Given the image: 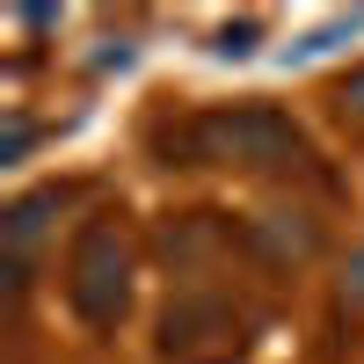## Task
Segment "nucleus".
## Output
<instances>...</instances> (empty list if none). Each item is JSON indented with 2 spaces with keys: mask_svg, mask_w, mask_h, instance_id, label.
<instances>
[{
  "mask_svg": "<svg viewBox=\"0 0 364 364\" xmlns=\"http://www.w3.org/2000/svg\"><path fill=\"white\" fill-rule=\"evenodd\" d=\"M58 204H66V190H37V197H22V204L8 211V226H0V233H8V262L29 255V240L44 233V211H58Z\"/></svg>",
  "mask_w": 364,
  "mask_h": 364,
  "instance_id": "5",
  "label": "nucleus"
},
{
  "mask_svg": "<svg viewBox=\"0 0 364 364\" xmlns=\"http://www.w3.org/2000/svg\"><path fill=\"white\" fill-rule=\"evenodd\" d=\"M336 102H343V109H350V117H364V66H357V73H350V80H343V95H336Z\"/></svg>",
  "mask_w": 364,
  "mask_h": 364,
  "instance_id": "9",
  "label": "nucleus"
},
{
  "mask_svg": "<svg viewBox=\"0 0 364 364\" xmlns=\"http://www.w3.org/2000/svg\"><path fill=\"white\" fill-rule=\"evenodd\" d=\"M255 248L269 262H306L321 248V226L306 219V211H262V219H255Z\"/></svg>",
  "mask_w": 364,
  "mask_h": 364,
  "instance_id": "4",
  "label": "nucleus"
},
{
  "mask_svg": "<svg viewBox=\"0 0 364 364\" xmlns=\"http://www.w3.org/2000/svg\"><path fill=\"white\" fill-rule=\"evenodd\" d=\"M357 29H364V8H350V15H336V22H328V29H314V37H299V44L284 51V66H314V58H328V51H336L343 37H357Z\"/></svg>",
  "mask_w": 364,
  "mask_h": 364,
  "instance_id": "6",
  "label": "nucleus"
},
{
  "mask_svg": "<svg viewBox=\"0 0 364 364\" xmlns=\"http://www.w3.org/2000/svg\"><path fill=\"white\" fill-rule=\"evenodd\" d=\"M211 51H219V58H248V51H255V22H226Z\"/></svg>",
  "mask_w": 364,
  "mask_h": 364,
  "instance_id": "7",
  "label": "nucleus"
},
{
  "mask_svg": "<svg viewBox=\"0 0 364 364\" xmlns=\"http://www.w3.org/2000/svg\"><path fill=\"white\" fill-rule=\"evenodd\" d=\"M168 154H182V168H299L306 161V132L269 102H240V109H204L190 117Z\"/></svg>",
  "mask_w": 364,
  "mask_h": 364,
  "instance_id": "1",
  "label": "nucleus"
},
{
  "mask_svg": "<svg viewBox=\"0 0 364 364\" xmlns=\"http://www.w3.org/2000/svg\"><path fill=\"white\" fill-rule=\"evenodd\" d=\"M343 306H350V314H364V248L343 262Z\"/></svg>",
  "mask_w": 364,
  "mask_h": 364,
  "instance_id": "8",
  "label": "nucleus"
},
{
  "mask_svg": "<svg viewBox=\"0 0 364 364\" xmlns=\"http://www.w3.org/2000/svg\"><path fill=\"white\" fill-rule=\"evenodd\" d=\"M66 299L87 328H117L132 306V248H124V226L109 219H87L73 233V255H66Z\"/></svg>",
  "mask_w": 364,
  "mask_h": 364,
  "instance_id": "2",
  "label": "nucleus"
},
{
  "mask_svg": "<svg viewBox=\"0 0 364 364\" xmlns=\"http://www.w3.org/2000/svg\"><path fill=\"white\" fill-rule=\"evenodd\" d=\"M248 350V321L226 299H175L161 314V357L175 364H233Z\"/></svg>",
  "mask_w": 364,
  "mask_h": 364,
  "instance_id": "3",
  "label": "nucleus"
}]
</instances>
